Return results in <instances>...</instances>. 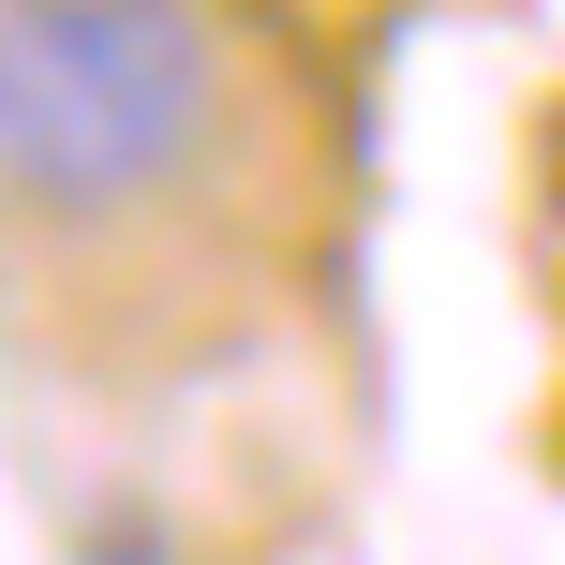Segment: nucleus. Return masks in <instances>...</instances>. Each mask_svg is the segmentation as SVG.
<instances>
[{
  "label": "nucleus",
  "mask_w": 565,
  "mask_h": 565,
  "mask_svg": "<svg viewBox=\"0 0 565 565\" xmlns=\"http://www.w3.org/2000/svg\"><path fill=\"white\" fill-rule=\"evenodd\" d=\"M224 149V30L194 0H0V209L135 224Z\"/></svg>",
  "instance_id": "1"
}]
</instances>
